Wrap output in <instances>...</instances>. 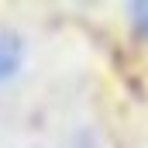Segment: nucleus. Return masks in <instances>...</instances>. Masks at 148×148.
<instances>
[{"label": "nucleus", "instance_id": "obj_1", "mask_svg": "<svg viewBox=\"0 0 148 148\" xmlns=\"http://www.w3.org/2000/svg\"><path fill=\"white\" fill-rule=\"evenodd\" d=\"M21 62H24V41H21V35L10 31V28H0V79L17 76Z\"/></svg>", "mask_w": 148, "mask_h": 148}, {"label": "nucleus", "instance_id": "obj_2", "mask_svg": "<svg viewBox=\"0 0 148 148\" xmlns=\"http://www.w3.org/2000/svg\"><path fill=\"white\" fill-rule=\"evenodd\" d=\"M127 14H131V24L148 38V0H138V3H127Z\"/></svg>", "mask_w": 148, "mask_h": 148}]
</instances>
